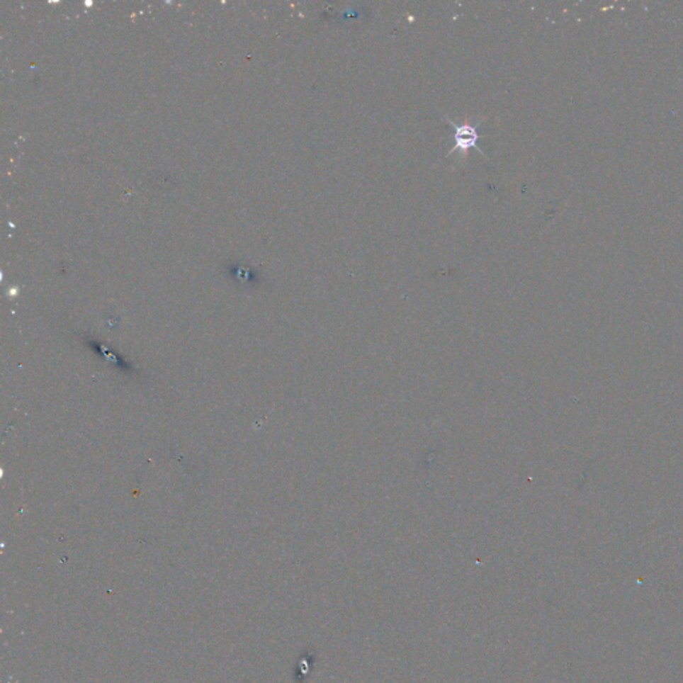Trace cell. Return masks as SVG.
<instances>
[{"instance_id":"1","label":"cell","mask_w":683,"mask_h":683,"mask_svg":"<svg viewBox=\"0 0 683 683\" xmlns=\"http://www.w3.org/2000/svg\"><path fill=\"white\" fill-rule=\"evenodd\" d=\"M448 123L454 128V148L453 151H461L467 152L470 148H477L478 151H482L478 147L479 134L477 127L471 125H458L453 120L447 119Z\"/></svg>"}]
</instances>
